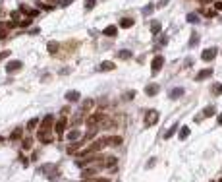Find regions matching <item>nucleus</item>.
Masks as SVG:
<instances>
[{
	"label": "nucleus",
	"mask_w": 222,
	"mask_h": 182,
	"mask_svg": "<svg viewBox=\"0 0 222 182\" xmlns=\"http://www.w3.org/2000/svg\"><path fill=\"white\" fill-rule=\"evenodd\" d=\"M116 33H118V27H116V25H108V27L104 29V35H106V37H116Z\"/></svg>",
	"instance_id": "obj_18"
},
{
	"label": "nucleus",
	"mask_w": 222,
	"mask_h": 182,
	"mask_svg": "<svg viewBox=\"0 0 222 182\" xmlns=\"http://www.w3.org/2000/svg\"><path fill=\"white\" fill-rule=\"evenodd\" d=\"M68 4H72V0H62V6H68Z\"/></svg>",
	"instance_id": "obj_43"
},
{
	"label": "nucleus",
	"mask_w": 222,
	"mask_h": 182,
	"mask_svg": "<svg viewBox=\"0 0 222 182\" xmlns=\"http://www.w3.org/2000/svg\"><path fill=\"white\" fill-rule=\"evenodd\" d=\"M97 4V0H85V10H93Z\"/></svg>",
	"instance_id": "obj_30"
},
{
	"label": "nucleus",
	"mask_w": 222,
	"mask_h": 182,
	"mask_svg": "<svg viewBox=\"0 0 222 182\" xmlns=\"http://www.w3.org/2000/svg\"><path fill=\"white\" fill-rule=\"evenodd\" d=\"M122 138L120 136H108V145H120Z\"/></svg>",
	"instance_id": "obj_23"
},
{
	"label": "nucleus",
	"mask_w": 222,
	"mask_h": 182,
	"mask_svg": "<svg viewBox=\"0 0 222 182\" xmlns=\"http://www.w3.org/2000/svg\"><path fill=\"white\" fill-rule=\"evenodd\" d=\"M133 97H135V93H133V91H129V93H126V99H133Z\"/></svg>",
	"instance_id": "obj_41"
},
{
	"label": "nucleus",
	"mask_w": 222,
	"mask_h": 182,
	"mask_svg": "<svg viewBox=\"0 0 222 182\" xmlns=\"http://www.w3.org/2000/svg\"><path fill=\"white\" fill-rule=\"evenodd\" d=\"M162 66H164V58L161 54H156L153 58V62H151V70H153V74H158V72L162 70Z\"/></svg>",
	"instance_id": "obj_3"
},
{
	"label": "nucleus",
	"mask_w": 222,
	"mask_h": 182,
	"mask_svg": "<svg viewBox=\"0 0 222 182\" xmlns=\"http://www.w3.org/2000/svg\"><path fill=\"white\" fill-rule=\"evenodd\" d=\"M47 2H50V4H56V0H47Z\"/></svg>",
	"instance_id": "obj_45"
},
{
	"label": "nucleus",
	"mask_w": 222,
	"mask_h": 182,
	"mask_svg": "<svg viewBox=\"0 0 222 182\" xmlns=\"http://www.w3.org/2000/svg\"><path fill=\"white\" fill-rule=\"evenodd\" d=\"M189 136V126H182L180 128V140H188Z\"/></svg>",
	"instance_id": "obj_25"
},
{
	"label": "nucleus",
	"mask_w": 222,
	"mask_h": 182,
	"mask_svg": "<svg viewBox=\"0 0 222 182\" xmlns=\"http://www.w3.org/2000/svg\"><path fill=\"white\" fill-rule=\"evenodd\" d=\"M17 18H20V12H12V20H14V21H16V20H17Z\"/></svg>",
	"instance_id": "obj_40"
},
{
	"label": "nucleus",
	"mask_w": 222,
	"mask_h": 182,
	"mask_svg": "<svg viewBox=\"0 0 222 182\" xmlns=\"http://www.w3.org/2000/svg\"><path fill=\"white\" fill-rule=\"evenodd\" d=\"M168 4V0H161V2H158V8H161V6H166Z\"/></svg>",
	"instance_id": "obj_42"
},
{
	"label": "nucleus",
	"mask_w": 222,
	"mask_h": 182,
	"mask_svg": "<svg viewBox=\"0 0 222 182\" xmlns=\"http://www.w3.org/2000/svg\"><path fill=\"white\" fill-rule=\"evenodd\" d=\"M158 91H161V85H158V83H149L145 87V93L149 95V97H155Z\"/></svg>",
	"instance_id": "obj_7"
},
{
	"label": "nucleus",
	"mask_w": 222,
	"mask_h": 182,
	"mask_svg": "<svg viewBox=\"0 0 222 182\" xmlns=\"http://www.w3.org/2000/svg\"><path fill=\"white\" fill-rule=\"evenodd\" d=\"M114 68H116V66H114V62L106 60V62H102V64L99 66V70H101V72H110V70H114Z\"/></svg>",
	"instance_id": "obj_17"
},
{
	"label": "nucleus",
	"mask_w": 222,
	"mask_h": 182,
	"mask_svg": "<svg viewBox=\"0 0 222 182\" xmlns=\"http://www.w3.org/2000/svg\"><path fill=\"white\" fill-rule=\"evenodd\" d=\"M93 105H95V101H93V99H85V101H83L81 110H89V109H93Z\"/></svg>",
	"instance_id": "obj_26"
},
{
	"label": "nucleus",
	"mask_w": 222,
	"mask_h": 182,
	"mask_svg": "<svg viewBox=\"0 0 222 182\" xmlns=\"http://www.w3.org/2000/svg\"><path fill=\"white\" fill-rule=\"evenodd\" d=\"M185 20H188L189 23H197V21H199V18H197L195 14H188V18H185Z\"/></svg>",
	"instance_id": "obj_32"
},
{
	"label": "nucleus",
	"mask_w": 222,
	"mask_h": 182,
	"mask_svg": "<svg viewBox=\"0 0 222 182\" xmlns=\"http://www.w3.org/2000/svg\"><path fill=\"white\" fill-rule=\"evenodd\" d=\"M197 43H199V33L193 31L191 37H189V47H197Z\"/></svg>",
	"instance_id": "obj_22"
},
{
	"label": "nucleus",
	"mask_w": 222,
	"mask_h": 182,
	"mask_svg": "<svg viewBox=\"0 0 222 182\" xmlns=\"http://www.w3.org/2000/svg\"><path fill=\"white\" fill-rule=\"evenodd\" d=\"M183 93H185V91H183L182 87H174L168 97H170V99H180V97H183Z\"/></svg>",
	"instance_id": "obj_15"
},
{
	"label": "nucleus",
	"mask_w": 222,
	"mask_h": 182,
	"mask_svg": "<svg viewBox=\"0 0 222 182\" xmlns=\"http://www.w3.org/2000/svg\"><path fill=\"white\" fill-rule=\"evenodd\" d=\"M29 23H31V18H27V20H23V21H20V25H21V27H27Z\"/></svg>",
	"instance_id": "obj_37"
},
{
	"label": "nucleus",
	"mask_w": 222,
	"mask_h": 182,
	"mask_svg": "<svg viewBox=\"0 0 222 182\" xmlns=\"http://www.w3.org/2000/svg\"><path fill=\"white\" fill-rule=\"evenodd\" d=\"M37 126H39V118H31L27 122V130H35Z\"/></svg>",
	"instance_id": "obj_28"
},
{
	"label": "nucleus",
	"mask_w": 222,
	"mask_h": 182,
	"mask_svg": "<svg viewBox=\"0 0 222 182\" xmlns=\"http://www.w3.org/2000/svg\"><path fill=\"white\" fill-rule=\"evenodd\" d=\"M101 167H104V165H89V167L83 170V178H91L93 175H97V172L101 170Z\"/></svg>",
	"instance_id": "obj_4"
},
{
	"label": "nucleus",
	"mask_w": 222,
	"mask_h": 182,
	"mask_svg": "<svg viewBox=\"0 0 222 182\" xmlns=\"http://www.w3.org/2000/svg\"><path fill=\"white\" fill-rule=\"evenodd\" d=\"M155 165H156V159H155V157H153V159H151V161H149V163H147V167H149V169H151V167H155Z\"/></svg>",
	"instance_id": "obj_39"
},
{
	"label": "nucleus",
	"mask_w": 222,
	"mask_h": 182,
	"mask_svg": "<svg viewBox=\"0 0 222 182\" xmlns=\"http://www.w3.org/2000/svg\"><path fill=\"white\" fill-rule=\"evenodd\" d=\"M31 145H33V138H31V136H27V138H25V140L21 142V149L27 151V149H31Z\"/></svg>",
	"instance_id": "obj_20"
},
{
	"label": "nucleus",
	"mask_w": 222,
	"mask_h": 182,
	"mask_svg": "<svg viewBox=\"0 0 222 182\" xmlns=\"http://www.w3.org/2000/svg\"><path fill=\"white\" fill-rule=\"evenodd\" d=\"M8 56H10V50H2V53H0V60H4Z\"/></svg>",
	"instance_id": "obj_36"
},
{
	"label": "nucleus",
	"mask_w": 222,
	"mask_h": 182,
	"mask_svg": "<svg viewBox=\"0 0 222 182\" xmlns=\"http://www.w3.org/2000/svg\"><path fill=\"white\" fill-rule=\"evenodd\" d=\"M166 43H168V37L164 35V37H162L161 41H158V45H161V47H164V45H166Z\"/></svg>",
	"instance_id": "obj_38"
},
{
	"label": "nucleus",
	"mask_w": 222,
	"mask_h": 182,
	"mask_svg": "<svg viewBox=\"0 0 222 182\" xmlns=\"http://www.w3.org/2000/svg\"><path fill=\"white\" fill-rule=\"evenodd\" d=\"M205 16H207V18H215V16H216V10H207Z\"/></svg>",
	"instance_id": "obj_35"
},
{
	"label": "nucleus",
	"mask_w": 222,
	"mask_h": 182,
	"mask_svg": "<svg viewBox=\"0 0 222 182\" xmlns=\"http://www.w3.org/2000/svg\"><path fill=\"white\" fill-rule=\"evenodd\" d=\"M68 142H79V138H81V132H79L77 128H74V130H70L68 132Z\"/></svg>",
	"instance_id": "obj_10"
},
{
	"label": "nucleus",
	"mask_w": 222,
	"mask_h": 182,
	"mask_svg": "<svg viewBox=\"0 0 222 182\" xmlns=\"http://www.w3.org/2000/svg\"><path fill=\"white\" fill-rule=\"evenodd\" d=\"M215 114H216V109H215V107H209V109L203 110V116H207V118H209V116H215Z\"/></svg>",
	"instance_id": "obj_27"
},
{
	"label": "nucleus",
	"mask_w": 222,
	"mask_h": 182,
	"mask_svg": "<svg viewBox=\"0 0 222 182\" xmlns=\"http://www.w3.org/2000/svg\"><path fill=\"white\" fill-rule=\"evenodd\" d=\"M21 68V60H12V62H8L6 64V72H16V70H20Z\"/></svg>",
	"instance_id": "obj_9"
},
{
	"label": "nucleus",
	"mask_w": 222,
	"mask_h": 182,
	"mask_svg": "<svg viewBox=\"0 0 222 182\" xmlns=\"http://www.w3.org/2000/svg\"><path fill=\"white\" fill-rule=\"evenodd\" d=\"M52 122H54V116H52V114H47V116H44L43 118V122H41V132H47V130L48 128H52Z\"/></svg>",
	"instance_id": "obj_5"
},
{
	"label": "nucleus",
	"mask_w": 222,
	"mask_h": 182,
	"mask_svg": "<svg viewBox=\"0 0 222 182\" xmlns=\"http://www.w3.org/2000/svg\"><path fill=\"white\" fill-rule=\"evenodd\" d=\"M79 99H81V93H79V91H68L66 93V101L68 103H75Z\"/></svg>",
	"instance_id": "obj_11"
},
{
	"label": "nucleus",
	"mask_w": 222,
	"mask_h": 182,
	"mask_svg": "<svg viewBox=\"0 0 222 182\" xmlns=\"http://www.w3.org/2000/svg\"><path fill=\"white\" fill-rule=\"evenodd\" d=\"M23 138V128L21 126H17L12 130V134H10V140H21Z\"/></svg>",
	"instance_id": "obj_12"
},
{
	"label": "nucleus",
	"mask_w": 222,
	"mask_h": 182,
	"mask_svg": "<svg viewBox=\"0 0 222 182\" xmlns=\"http://www.w3.org/2000/svg\"><path fill=\"white\" fill-rule=\"evenodd\" d=\"M47 50H48L50 54H56V53H58V43L50 41V43H48V47H47Z\"/></svg>",
	"instance_id": "obj_24"
},
{
	"label": "nucleus",
	"mask_w": 222,
	"mask_h": 182,
	"mask_svg": "<svg viewBox=\"0 0 222 182\" xmlns=\"http://www.w3.org/2000/svg\"><path fill=\"white\" fill-rule=\"evenodd\" d=\"M215 10L216 12H222V0H216V2H215Z\"/></svg>",
	"instance_id": "obj_34"
},
{
	"label": "nucleus",
	"mask_w": 222,
	"mask_h": 182,
	"mask_svg": "<svg viewBox=\"0 0 222 182\" xmlns=\"http://www.w3.org/2000/svg\"><path fill=\"white\" fill-rule=\"evenodd\" d=\"M156 122H158V110H155V109L147 110L145 112V126L151 128V126H155Z\"/></svg>",
	"instance_id": "obj_1"
},
{
	"label": "nucleus",
	"mask_w": 222,
	"mask_h": 182,
	"mask_svg": "<svg viewBox=\"0 0 222 182\" xmlns=\"http://www.w3.org/2000/svg\"><path fill=\"white\" fill-rule=\"evenodd\" d=\"M216 54H218V49H216V47H211V49H205V50L201 53V58L205 60V62H211V60L216 58Z\"/></svg>",
	"instance_id": "obj_2"
},
{
	"label": "nucleus",
	"mask_w": 222,
	"mask_h": 182,
	"mask_svg": "<svg viewBox=\"0 0 222 182\" xmlns=\"http://www.w3.org/2000/svg\"><path fill=\"white\" fill-rule=\"evenodd\" d=\"M153 8H155L153 4H149V6H145V10H143V14H145V16H149L151 12H153Z\"/></svg>",
	"instance_id": "obj_33"
},
{
	"label": "nucleus",
	"mask_w": 222,
	"mask_h": 182,
	"mask_svg": "<svg viewBox=\"0 0 222 182\" xmlns=\"http://www.w3.org/2000/svg\"><path fill=\"white\" fill-rule=\"evenodd\" d=\"M209 76H212V68H207V70H201L197 76H195V80L197 82H203L205 77H209Z\"/></svg>",
	"instance_id": "obj_14"
},
{
	"label": "nucleus",
	"mask_w": 222,
	"mask_h": 182,
	"mask_svg": "<svg viewBox=\"0 0 222 182\" xmlns=\"http://www.w3.org/2000/svg\"><path fill=\"white\" fill-rule=\"evenodd\" d=\"M161 29H162V25H161V21H158V20H153V21H151V33H153V35H158Z\"/></svg>",
	"instance_id": "obj_13"
},
{
	"label": "nucleus",
	"mask_w": 222,
	"mask_h": 182,
	"mask_svg": "<svg viewBox=\"0 0 222 182\" xmlns=\"http://www.w3.org/2000/svg\"><path fill=\"white\" fill-rule=\"evenodd\" d=\"M83 142H85V138H83V140H79V142H72V145L68 147V153H74V151H77L79 147L83 145Z\"/></svg>",
	"instance_id": "obj_19"
},
{
	"label": "nucleus",
	"mask_w": 222,
	"mask_h": 182,
	"mask_svg": "<svg viewBox=\"0 0 222 182\" xmlns=\"http://www.w3.org/2000/svg\"><path fill=\"white\" fill-rule=\"evenodd\" d=\"M133 54H131V50H128V49H124V50H120L118 53V58L120 60H128V58H131Z\"/></svg>",
	"instance_id": "obj_21"
},
{
	"label": "nucleus",
	"mask_w": 222,
	"mask_h": 182,
	"mask_svg": "<svg viewBox=\"0 0 222 182\" xmlns=\"http://www.w3.org/2000/svg\"><path fill=\"white\" fill-rule=\"evenodd\" d=\"M218 124H222V112L218 114Z\"/></svg>",
	"instance_id": "obj_44"
},
{
	"label": "nucleus",
	"mask_w": 222,
	"mask_h": 182,
	"mask_svg": "<svg viewBox=\"0 0 222 182\" xmlns=\"http://www.w3.org/2000/svg\"><path fill=\"white\" fill-rule=\"evenodd\" d=\"M66 126H68V120H66V116H62V118L58 120V122L54 124L56 134H58V136H62V134H64V130H66Z\"/></svg>",
	"instance_id": "obj_6"
},
{
	"label": "nucleus",
	"mask_w": 222,
	"mask_h": 182,
	"mask_svg": "<svg viewBox=\"0 0 222 182\" xmlns=\"http://www.w3.org/2000/svg\"><path fill=\"white\" fill-rule=\"evenodd\" d=\"M212 93H215V95H220V93H222V83H215V85H212Z\"/></svg>",
	"instance_id": "obj_31"
},
{
	"label": "nucleus",
	"mask_w": 222,
	"mask_h": 182,
	"mask_svg": "<svg viewBox=\"0 0 222 182\" xmlns=\"http://www.w3.org/2000/svg\"><path fill=\"white\" fill-rule=\"evenodd\" d=\"M116 163H118L116 157H108V159L104 161V167H116Z\"/></svg>",
	"instance_id": "obj_29"
},
{
	"label": "nucleus",
	"mask_w": 222,
	"mask_h": 182,
	"mask_svg": "<svg viewBox=\"0 0 222 182\" xmlns=\"http://www.w3.org/2000/svg\"><path fill=\"white\" fill-rule=\"evenodd\" d=\"M133 23H135V20H133V18H122V20H120V27H124V29H129Z\"/></svg>",
	"instance_id": "obj_16"
},
{
	"label": "nucleus",
	"mask_w": 222,
	"mask_h": 182,
	"mask_svg": "<svg viewBox=\"0 0 222 182\" xmlns=\"http://www.w3.org/2000/svg\"><path fill=\"white\" fill-rule=\"evenodd\" d=\"M178 130H180V124H178V122H174V124H172V126H170V128H168L166 132H164V136H162V138H164V140H170V138H172V136L178 132Z\"/></svg>",
	"instance_id": "obj_8"
}]
</instances>
